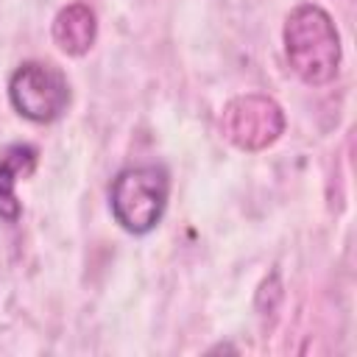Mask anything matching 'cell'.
Returning a JSON list of instances; mask_svg holds the SVG:
<instances>
[{"mask_svg":"<svg viewBox=\"0 0 357 357\" xmlns=\"http://www.w3.org/2000/svg\"><path fill=\"white\" fill-rule=\"evenodd\" d=\"M290 70L310 86H324L340 67V33L326 8L318 3L296 6L282 31Z\"/></svg>","mask_w":357,"mask_h":357,"instance_id":"1","label":"cell"},{"mask_svg":"<svg viewBox=\"0 0 357 357\" xmlns=\"http://www.w3.org/2000/svg\"><path fill=\"white\" fill-rule=\"evenodd\" d=\"M170 176L162 165H134L114 176L109 206L117 226L128 234H148L165 215Z\"/></svg>","mask_w":357,"mask_h":357,"instance_id":"2","label":"cell"},{"mask_svg":"<svg viewBox=\"0 0 357 357\" xmlns=\"http://www.w3.org/2000/svg\"><path fill=\"white\" fill-rule=\"evenodd\" d=\"M8 100L31 123H53L67 112V75L50 61H25L8 78Z\"/></svg>","mask_w":357,"mask_h":357,"instance_id":"3","label":"cell"},{"mask_svg":"<svg viewBox=\"0 0 357 357\" xmlns=\"http://www.w3.org/2000/svg\"><path fill=\"white\" fill-rule=\"evenodd\" d=\"M220 131L234 148L257 153L282 137L284 112L268 95L259 92L234 95L220 112Z\"/></svg>","mask_w":357,"mask_h":357,"instance_id":"4","label":"cell"},{"mask_svg":"<svg viewBox=\"0 0 357 357\" xmlns=\"http://www.w3.org/2000/svg\"><path fill=\"white\" fill-rule=\"evenodd\" d=\"M36 148L31 142H14L0 153V220L17 223L22 204L17 198V181L36 170Z\"/></svg>","mask_w":357,"mask_h":357,"instance_id":"5","label":"cell"},{"mask_svg":"<svg viewBox=\"0 0 357 357\" xmlns=\"http://www.w3.org/2000/svg\"><path fill=\"white\" fill-rule=\"evenodd\" d=\"M53 42L67 56H84L92 50L98 39V17L86 3H70L59 8L50 25Z\"/></svg>","mask_w":357,"mask_h":357,"instance_id":"6","label":"cell"}]
</instances>
